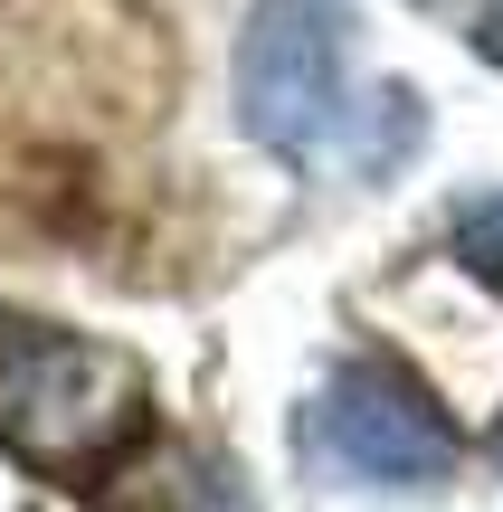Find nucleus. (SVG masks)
<instances>
[{
    "label": "nucleus",
    "instance_id": "nucleus-6",
    "mask_svg": "<svg viewBox=\"0 0 503 512\" xmlns=\"http://www.w3.org/2000/svg\"><path fill=\"white\" fill-rule=\"evenodd\" d=\"M475 57H485V67H503V0H485V10H475Z\"/></svg>",
    "mask_w": 503,
    "mask_h": 512
},
{
    "label": "nucleus",
    "instance_id": "nucleus-3",
    "mask_svg": "<svg viewBox=\"0 0 503 512\" xmlns=\"http://www.w3.org/2000/svg\"><path fill=\"white\" fill-rule=\"evenodd\" d=\"M314 446L333 475L352 484H380V494H418V484H447L466 437L456 418L409 380L399 361H342L323 380V408H314Z\"/></svg>",
    "mask_w": 503,
    "mask_h": 512
},
{
    "label": "nucleus",
    "instance_id": "nucleus-4",
    "mask_svg": "<svg viewBox=\"0 0 503 512\" xmlns=\"http://www.w3.org/2000/svg\"><path fill=\"white\" fill-rule=\"evenodd\" d=\"M352 124H361V171H390L399 152H418V133H428V114H418V95L409 86H380L371 105H352Z\"/></svg>",
    "mask_w": 503,
    "mask_h": 512
},
{
    "label": "nucleus",
    "instance_id": "nucleus-5",
    "mask_svg": "<svg viewBox=\"0 0 503 512\" xmlns=\"http://www.w3.org/2000/svg\"><path fill=\"white\" fill-rule=\"evenodd\" d=\"M456 256H466L475 285H494V294H503V190H485V200L456 209Z\"/></svg>",
    "mask_w": 503,
    "mask_h": 512
},
{
    "label": "nucleus",
    "instance_id": "nucleus-1",
    "mask_svg": "<svg viewBox=\"0 0 503 512\" xmlns=\"http://www.w3.org/2000/svg\"><path fill=\"white\" fill-rule=\"evenodd\" d=\"M143 370L133 351L86 342L38 313H0V446L38 475H86L114 465L143 437Z\"/></svg>",
    "mask_w": 503,
    "mask_h": 512
},
{
    "label": "nucleus",
    "instance_id": "nucleus-2",
    "mask_svg": "<svg viewBox=\"0 0 503 512\" xmlns=\"http://www.w3.org/2000/svg\"><path fill=\"white\" fill-rule=\"evenodd\" d=\"M352 0H257L238 29V124L276 162H314L352 124Z\"/></svg>",
    "mask_w": 503,
    "mask_h": 512
},
{
    "label": "nucleus",
    "instance_id": "nucleus-8",
    "mask_svg": "<svg viewBox=\"0 0 503 512\" xmlns=\"http://www.w3.org/2000/svg\"><path fill=\"white\" fill-rule=\"evenodd\" d=\"M418 10H447V0H418Z\"/></svg>",
    "mask_w": 503,
    "mask_h": 512
},
{
    "label": "nucleus",
    "instance_id": "nucleus-7",
    "mask_svg": "<svg viewBox=\"0 0 503 512\" xmlns=\"http://www.w3.org/2000/svg\"><path fill=\"white\" fill-rule=\"evenodd\" d=\"M485 456H494V475H503V418H494V446H485Z\"/></svg>",
    "mask_w": 503,
    "mask_h": 512
}]
</instances>
